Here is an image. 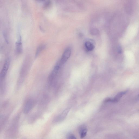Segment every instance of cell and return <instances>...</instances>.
Returning <instances> with one entry per match:
<instances>
[{
	"label": "cell",
	"mask_w": 139,
	"mask_h": 139,
	"mask_svg": "<svg viewBox=\"0 0 139 139\" xmlns=\"http://www.w3.org/2000/svg\"><path fill=\"white\" fill-rule=\"evenodd\" d=\"M10 61L9 59H7L6 60L2 69L0 74L1 80H3L6 77L9 68L10 66Z\"/></svg>",
	"instance_id": "obj_1"
},
{
	"label": "cell",
	"mask_w": 139,
	"mask_h": 139,
	"mask_svg": "<svg viewBox=\"0 0 139 139\" xmlns=\"http://www.w3.org/2000/svg\"><path fill=\"white\" fill-rule=\"evenodd\" d=\"M71 52V49L70 48H67L65 49L60 60V64H63L67 62L70 57Z\"/></svg>",
	"instance_id": "obj_2"
},
{
	"label": "cell",
	"mask_w": 139,
	"mask_h": 139,
	"mask_svg": "<svg viewBox=\"0 0 139 139\" xmlns=\"http://www.w3.org/2000/svg\"><path fill=\"white\" fill-rule=\"evenodd\" d=\"M60 69V65L58 64L56 65L50 74L49 77V83H51L57 75Z\"/></svg>",
	"instance_id": "obj_3"
},
{
	"label": "cell",
	"mask_w": 139,
	"mask_h": 139,
	"mask_svg": "<svg viewBox=\"0 0 139 139\" xmlns=\"http://www.w3.org/2000/svg\"><path fill=\"white\" fill-rule=\"evenodd\" d=\"M35 102L33 99H29L26 102L24 107V112L25 114L29 113L33 107Z\"/></svg>",
	"instance_id": "obj_4"
},
{
	"label": "cell",
	"mask_w": 139,
	"mask_h": 139,
	"mask_svg": "<svg viewBox=\"0 0 139 139\" xmlns=\"http://www.w3.org/2000/svg\"><path fill=\"white\" fill-rule=\"evenodd\" d=\"M125 9L128 14H131L133 11L134 8V3L132 1H128L125 4Z\"/></svg>",
	"instance_id": "obj_5"
},
{
	"label": "cell",
	"mask_w": 139,
	"mask_h": 139,
	"mask_svg": "<svg viewBox=\"0 0 139 139\" xmlns=\"http://www.w3.org/2000/svg\"><path fill=\"white\" fill-rule=\"evenodd\" d=\"M87 132V128L86 125H82L80 126L79 129V133L80 138L83 139L85 137Z\"/></svg>",
	"instance_id": "obj_6"
},
{
	"label": "cell",
	"mask_w": 139,
	"mask_h": 139,
	"mask_svg": "<svg viewBox=\"0 0 139 139\" xmlns=\"http://www.w3.org/2000/svg\"><path fill=\"white\" fill-rule=\"evenodd\" d=\"M127 92V91H123L118 93L114 98L112 99L111 102L113 103H116L118 102L123 96Z\"/></svg>",
	"instance_id": "obj_7"
},
{
	"label": "cell",
	"mask_w": 139,
	"mask_h": 139,
	"mask_svg": "<svg viewBox=\"0 0 139 139\" xmlns=\"http://www.w3.org/2000/svg\"><path fill=\"white\" fill-rule=\"evenodd\" d=\"M70 108H67L58 117L57 119H56V122H57V121H61L64 119L67 116L69 112Z\"/></svg>",
	"instance_id": "obj_8"
},
{
	"label": "cell",
	"mask_w": 139,
	"mask_h": 139,
	"mask_svg": "<svg viewBox=\"0 0 139 139\" xmlns=\"http://www.w3.org/2000/svg\"><path fill=\"white\" fill-rule=\"evenodd\" d=\"M22 46L21 37L16 43V50L17 54H21L22 51Z\"/></svg>",
	"instance_id": "obj_9"
},
{
	"label": "cell",
	"mask_w": 139,
	"mask_h": 139,
	"mask_svg": "<svg viewBox=\"0 0 139 139\" xmlns=\"http://www.w3.org/2000/svg\"><path fill=\"white\" fill-rule=\"evenodd\" d=\"M84 45L86 50L88 51H92L94 49V45L90 41L86 42L85 43Z\"/></svg>",
	"instance_id": "obj_10"
},
{
	"label": "cell",
	"mask_w": 139,
	"mask_h": 139,
	"mask_svg": "<svg viewBox=\"0 0 139 139\" xmlns=\"http://www.w3.org/2000/svg\"><path fill=\"white\" fill-rule=\"evenodd\" d=\"M45 47V45L44 44H41L39 46L36 50L35 56L37 57L40 54L41 52L44 49Z\"/></svg>",
	"instance_id": "obj_11"
},
{
	"label": "cell",
	"mask_w": 139,
	"mask_h": 139,
	"mask_svg": "<svg viewBox=\"0 0 139 139\" xmlns=\"http://www.w3.org/2000/svg\"><path fill=\"white\" fill-rule=\"evenodd\" d=\"M66 139H77L75 136L72 134L69 133L66 136Z\"/></svg>",
	"instance_id": "obj_12"
},
{
	"label": "cell",
	"mask_w": 139,
	"mask_h": 139,
	"mask_svg": "<svg viewBox=\"0 0 139 139\" xmlns=\"http://www.w3.org/2000/svg\"><path fill=\"white\" fill-rule=\"evenodd\" d=\"M51 2L50 1H47L44 4V8H47L49 7L51 4Z\"/></svg>",
	"instance_id": "obj_13"
},
{
	"label": "cell",
	"mask_w": 139,
	"mask_h": 139,
	"mask_svg": "<svg viewBox=\"0 0 139 139\" xmlns=\"http://www.w3.org/2000/svg\"><path fill=\"white\" fill-rule=\"evenodd\" d=\"M91 33L92 34L94 35H96L98 33V30L97 29H93L91 30Z\"/></svg>",
	"instance_id": "obj_14"
},
{
	"label": "cell",
	"mask_w": 139,
	"mask_h": 139,
	"mask_svg": "<svg viewBox=\"0 0 139 139\" xmlns=\"http://www.w3.org/2000/svg\"><path fill=\"white\" fill-rule=\"evenodd\" d=\"M138 97H139V95Z\"/></svg>",
	"instance_id": "obj_15"
}]
</instances>
